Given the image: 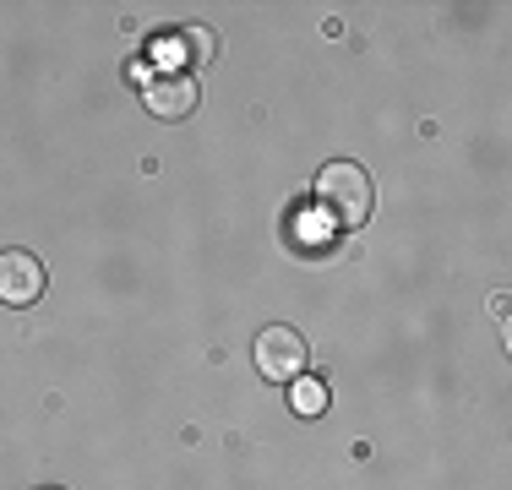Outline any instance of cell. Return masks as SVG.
I'll return each instance as SVG.
<instances>
[{
	"label": "cell",
	"mask_w": 512,
	"mask_h": 490,
	"mask_svg": "<svg viewBox=\"0 0 512 490\" xmlns=\"http://www.w3.org/2000/svg\"><path fill=\"white\" fill-rule=\"evenodd\" d=\"M371 202H376V191L360 164H349V158L322 164V175H316V207L327 213L333 229H360L371 218Z\"/></svg>",
	"instance_id": "cell-1"
},
{
	"label": "cell",
	"mask_w": 512,
	"mask_h": 490,
	"mask_svg": "<svg viewBox=\"0 0 512 490\" xmlns=\"http://www.w3.org/2000/svg\"><path fill=\"white\" fill-rule=\"evenodd\" d=\"M251 354H256V371H262L267 382H295V376H306V365H311V349H306V338H300L295 327H262Z\"/></svg>",
	"instance_id": "cell-2"
},
{
	"label": "cell",
	"mask_w": 512,
	"mask_h": 490,
	"mask_svg": "<svg viewBox=\"0 0 512 490\" xmlns=\"http://www.w3.org/2000/svg\"><path fill=\"white\" fill-rule=\"evenodd\" d=\"M50 284V273H44V262L33 251H0V305H33Z\"/></svg>",
	"instance_id": "cell-3"
},
{
	"label": "cell",
	"mask_w": 512,
	"mask_h": 490,
	"mask_svg": "<svg viewBox=\"0 0 512 490\" xmlns=\"http://www.w3.org/2000/svg\"><path fill=\"white\" fill-rule=\"evenodd\" d=\"M197 98L202 93L186 71H180V77H164V71H158L148 88H142V104H148V115H158V120H186L191 109H197Z\"/></svg>",
	"instance_id": "cell-4"
},
{
	"label": "cell",
	"mask_w": 512,
	"mask_h": 490,
	"mask_svg": "<svg viewBox=\"0 0 512 490\" xmlns=\"http://www.w3.org/2000/svg\"><path fill=\"white\" fill-rule=\"evenodd\" d=\"M289 409L300 414V420H316V414H327V382H316V376H295L289 382Z\"/></svg>",
	"instance_id": "cell-5"
},
{
	"label": "cell",
	"mask_w": 512,
	"mask_h": 490,
	"mask_svg": "<svg viewBox=\"0 0 512 490\" xmlns=\"http://www.w3.org/2000/svg\"><path fill=\"white\" fill-rule=\"evenodd\" d=\"M180 44H186L191 66H197V60H218V33L213 28H180Z\"/></svg>",
	"instance_id": "cell-6"
},
{
	"label": "cell",
	"mask_w": 512,
	"mask_h": 490,
	"mask_svg": "<svg viewBox=\"0 0 512 490\" xmlns=\"http://www.w3.org/2000/svg\"><path fill=\"white\" fill-rule=\"evenodd\" d=\"M153 55H158V66H164V77H180V71L191 66V55H186V44H180V33H175V39H158Z\"/></svg>",
	"instance_id": "cell-7"
},
{
	"label": "cell",
	"mask_w": 512,
	"mask_h": 490,
	"mask_svg": "<svg viewBox=\"0 0 512 490\" xmlns=\"http://www.w3.org/2000/svg\"><path fill=\"white\" fill-rule=\"evenodd\" d=\"M39 490H66V485H39Z\"/></svg>",
	"instance_id": "cell-8"
}]
</instances>
